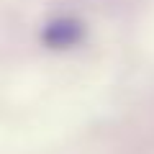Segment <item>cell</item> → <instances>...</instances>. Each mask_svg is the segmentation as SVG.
<instances>
[{
  "label": "cell",
  "instance_id": "1",
  "mask_svg": "<svg viewBox=\"0 0 154 154\" xmlns=\"http://www.w3.org/2000/svg\"><path fill=\"white\" fill-rule=\"evenodd\" d=\"M82 36V26L75 21V18H51L44 28H41V41H44L49 49H67V46H75Z\"/></svg>",
  "mask_w": 154,
  "mask_h": 154
}]
</instances>
